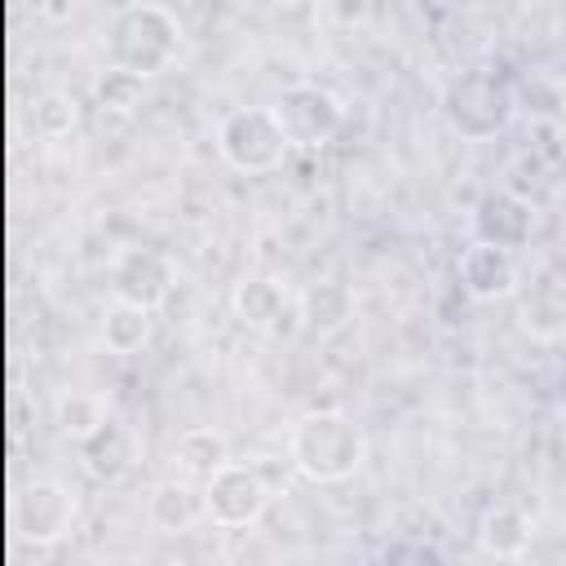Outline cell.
<instances>
[{
	"instance_id": "18",
	"label": "cell",
	"mask_w": 566,
	"mask_h": 566,
	"mask_svg": "<svg viewBox=\"0 0 566 566\" xmlns=\"http://www.w3.org/2000/svg\"><path fill=\"white\" fill-rule=\"evenodd\" d=\"M31 128H35V137H44V142L71 137V133L80 128V102H75L66 88H44V93H35V102H31Z\"/></svg>"
},
{
	"instance_id": "15",
	"label": "cell",
	"mask_w": 566,
	"mask_h": 566,
	"mask_svg": "<svg viewBox=\"0 0 566 566\" xmlns=\"http://www.w3.org/2000/svg\"><path fill=\"white\" fill-rule=\"evenodd\" d=\"M301 310H305V332L336 336L354 318V292L336 279H318V283L301 287Z\"/></svg>"
},
{
	"instance_id": "11",
	"label": "cell",
	"mask_w": 566,
	"mask_h": 566,
	"mask_svg": "<svg viewBox=\"0 0 566 566\" xmlns=\"http://www.w3.org/2000/svg\"><path fill=\"white\" fill-rule=\"evenodd\" d=\"M455 283L473 301H509L522 287V265L513 248L473 239L455 261Z\"/></svg>"
},
{
	"instance_id": "3",
	"label": "cell",
	"mask_w": 566,
	"mask_h": 566,
	"mask_svg": "<svg viewBox=\"0 0 566 566\" xmlns=\"http://www.w3.org/2000/svg\"><path fill=\"white\" fill-rule=\"evenodd\" d=\"M438 111H442V124L455 137H464V142H491V137H500L513 124L517 93H513V84L500 71L469 66V71H460V75L447 80Z\"/></svg>"
},
{
	"instance_id": "20",
	"label": "cell",
	"mask_w": 566,
	"mask_h": 566,
	"mask_svg": "<svg viewBox=\"0 0 566 566\" xmlns=\"http://www.w3.org/2000/svg\"><path fill=\"white\" fill-rule=\"evenodd\" d=\"M106 416H111L106 402H102L97 394H88V389H66V394L57 398V429H62L71 442H80L84 433H93Z\"/></svg>"
},
{
	"instance_id": "10",
	"label": "cell",
	"mask_w": 566,
	"mask_h": 566,
	"mask_svg": "<svg viewBox=\"0 0 566 566\" xmlns=\"http://www.w3.org/2000/svg\"><path fill=\"white\" fill-rule=\"evenodd\" d=\"M75 460H80L84 478H93L102 486H115L142 464V438L124 416H106L93 433H84L75 442Z\"/></svg>"
},
{
	"instance_id": "17",
	"label": "cell",
	"mask_w": 566,
	"mask_h": 566,
	"mask_svg": "<svg viewBox=\"0 0 566 566\" xmlns=\"http://www.w3.org/2000/svg\"><path fill=\"white\" fill-rule=\"evenodd\" d=\"M478 548L486 557H522L526 544H531V522L517 504H491L482 517H478Z\"/></svg>"
},
{
	"instance_id": "1",
	"label": "cell",
	"mask_w": 566,
	"mask_h": 566,
	"mask_svg": "<svg viewBox=\"0 0 566 566\" xmlns=\"http://www.w3.org/2000/svg\"><path fill=\"white\" fill-rule=\"evenodd\" d=\"M287 460L305 482H318V486L349 482L367 464V433L354 416H345L336 407L305 411L292 424Z\"/></svg>"
},
{
	"instance_id": "4",
	"label": "cell",
	"mask_w": 566,
	"mask_h": 566,
	"mask_svg": "<svg viewBox=\"0 0 566 566\" xmlns=\"http://www.w3.org/2000/svg\"><path fill=\"white\" fill-rule=\"evenodd\" d=\"M292 142L274 115V106H230L217 119V155L248 177L274 172L287 159Z\"/></svg>"
},
{
	"instance_id": "5",
	"label": "cell",
	"mask_w": 566,
	"mask_h": 566,
	"mask_svg": "<svg viewBox=\"0 0 566 566\" xmlns=\"http://www.w3.org/2000/svg\"><path fill=\"white\" fill-rule=\"evenodd\" d=\"M9 517H13L18 544H27L35 553H49L53 544H62L75 531L80 495L57 478H31V482H22L13 491Z\"/></svg>"
},
{
	"instance_id": "7",
	"label": "cell",
	"mask_w": 566,
	"mask_h": 566,
	"mask_svg": "<svg viewBox=\"0 0 566 566\" xmlns=\"http://www.w3.org/2000/svg\"><path fill=\"white\" fill-rule=\"evenodd\" d=\"M230 310L243 327L270 336V340H296L305 332V310H301V292H292L283 279L274 274H243L230 292Z\"/></svg>"
},
{
	"instance_id": "6",
	"label": "cell",
	"mask_w": 566,
	"mask_h": 566,
	"mask_svg": "<svg viewBox=\"0 0 566 566\" xmlns=\"http://www.w3.org/2000/svg\"><path fill=\"white\" fill-rule=\"evenodd\" d=\"M274 500L270 478L256 464L243 460H226L208 482H203V517L217 531H248L265 517Z\"/></svg>"
},
{
	"instance_id": "21",
	"label": "cell",
	"mask_w": 566,
	"mask_h": 566,
	"mask_svg": "<svg viewBox=\"0 0 566 566\" xmlns=\"http://www.w3.org/2000/svg\"><path fill=\"white\" fill-rule=\"evenodd\" d=\"M380 557H389V562H398V557H442V548H433V544H389Z\"/></svg>"
},
{
	"instance_id": "12",
	"label": "cell",
	"mask_w": 566,
	"mask_h": 566,
	"mask_svg": "<svg viewBox=\"0 0 566 566\" xmlns=\"http://www.w3.org/2000/svg\"><path fill=\"white\" fill-rule=\"evenodd\" d=\"M473 239H486V243H500V248H526L531 234H535V203L517 190H504V186H491L478 195L473 203Z\"/></svg>"
},
{
	"instance_id": "2",
	"label": "cell",
	"mask_w": 566,
	"mask_h": 566,
	"mask_svg": "<svg viewBox=\"0 0 566 566\" xmlns=\"http://www.w3.org/2000/svg\"><path fill=\"white\" fill-rule=\"evenodd\" d=\"M181 18L159 0L124 4L106 27V62L142 80L164 75L181 53Z\"/></svg>"
},
{
	"instance_id": "13",
	"label": "cell",
	"mask_w": 566,
	"mask_h": 566,
	"mask_svg": "<svg viewBox=\"0 0 566 566\" xmlns=\"http://www.w3.org/2000/svg\"><path fill=\"white\" fill-rule=\"evenodd\" d=\"M226 460H230V442H226L221 429H208V424L186 429V433L172 442V451H168L172 478H186V482H195V486H203Z\"/></svg>"
},
{
	"instance_id": "16",
	"label": "cell",
	"mask_w": 566,
	"mask_h": 566,
	"mask_svg": "<svg viewBox=\"0 0 566 566\" xmlns=\"http://www.w3.org/2000/svg\"><path fill=\"white\" fill-rule=\"evenodd\" d=\"M155 340V310L133 301H111L102 310V345L111 354H142Z\"/></svg>"
},
{
	"instance_id": "9",
	"label": "cell",
	"mask_w": 566,
	"mask_h": 566,
	"mask_svg": "<svg viewBox=\"0 0 566 566\" xmlns=\"http://www.w3.org/2000/svg\"><path fill=\"white\" fill-rule=\"evenodd\" d=\"M106 279H111V296L115 301H133V305L159 310L177 287V265H172V256L164 248L124 243V248H115V256L106 265Z\"/></svg>"
},
{
	"instance_id": "8",
	"label": "cell",
	"mask_w": 566,
	"mask_h": 566,
	"mask_svg": "<svg viewBox=\"0 0 566 566\" xmlns=\"http://www.w3.org/2000/svg\"><path fill=\"white\" fill-rule=\"evenodd\" d=\"M274 115H279V124H283V133H287V142H292L296 150H318V146H327V142L340 133V124H345L340 97H336L332 88H323V84H310V80L287 84V88L274 97Z\"/></svg>"
},
{
	"instance_id": "14",
	"label": "cell",
	"mask_w": 566,
	"mask_h": 566,
	"mask_svg": "<svg viewBox=\"0 0 566 566\" xmlns=\"http://www.w3.org/2000/svg\"><path fill=\"white\" fill-rule=\"evenodd\" d=\"M146 517H150L159 531H168V535H181V531H190L195 522H208V517H203V486H195V482H186V478H164V482H155V491H150V500H146Z\"/></svg>"
},
{
	"instance_id": "19",
	"label": "cell",
	"mask_w": 566,
	"mask_h": 566,
	"mask_svg": "<svg viewBox=\"0 0 566 566\" xmlns=\"http://www.w3.org/2000/svg\"><path fill=\"white\" fill-rule=\"evenodd\" d=\"M146 97V80L133 75V71H119V66H106L97 80H93V102L106 111V115H133Z\"/></svg>"
}]
</instances>
